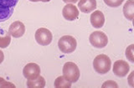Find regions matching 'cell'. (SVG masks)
<instances>
[{
  "instance_id": "1",
  "label": "cell",
  "mask_w": 134,
  "mask_h": 88,
  "mask_svg": "<svg viewBox=\"0 0 134 88\" xmlns=\"http://www.w3.org/2000/svg\"><path fill=\"white\" fill-rule=\"evenodd\" d=\"M93 67L96 72L98 74L104 75L109 72L111 67V60L107 54H99L96 56L93 60Z\"/></svg>"
},
{
  "instance_id": "2",
  "label": "cell",
  "mask_w": 134,
  "mask_h": 88,
  "mask_svg": "<svg viewBox=\"0 0 134 88\" xmlns=\"http://www.w3.org/2000/svg\"><path fill=\"white\" fill-rule=\"evenodd\" d=\"M19 0H0V22H4L12 16Z\"/></svg>"
},
{
  "instance_id": "3",
  "label": "cell",
  "mask_w": 134,
  "mask_h": 88,
  "mask_svg": "<svg viewBox=\"0 0 134 88\" xmlns=\"http://www.w3.org/2000/svg\"><path fill=\"white\" fill-rule=\"evenodd\" d=\"M63 76L66 80H68L71 83L76 82L80 78V72L79 67L74 62H66L63 66Z\"/></svg>"
},
{
  "instance_id": "4",
  "label": "cell",
  "mask_w": 134,
  "mask_h": 88,
  "mask_svg": "<svg viewBox=\"0 0 134 88\" xmlns=\"http://www.w3.org/2000/svg\"><path fill=\"white\" fill-rule=\"evenodd\" d=\"M58 47L62 53L70 54L74 52L77 47L76 40L71 35H64L59 40Z\"/></svg>"
},
{
  "instance_id": "5",
  "label": "cell",
  "mask_w": 134,
  "mask_h": 88,
  "mask_svg": "<svg viewBox=\"0 0 134 88\" xmlns=\"http://www.w3.org/2000/svg\"><path fill=\"white\" fill-rule=\"evenodd\" d=\"M89 41L93 47L102 49L107 45L108 38L106 34L102 31H94L90 35Z\"/></svg>"
},
{
  "instance_id": "6",
  "label": "cell",
  "mask_w": 134,
  "mask_h": 88,
  "mask_svg": "<svg viewBox=\"0 0 134 88\" xmlns=\"http://www.w3.org/2000/svg\"><path fill=\"white\" fill-rule=\"evenodd\" d=\"M35 38L36 42L39 45L42 46H46L49 45L52 42L53 35L52 33L49 29L45 28H40L36 30Z\"/></svg>"
},
{
  "instance_id": "7",
  "label": "cell",
  "mask_w": 134,
  "mask_h": 88,
  "mask_svg": "<svg viewBox=\"0 0 134 88\" xmlns=\"http://www.w3.org/2000/svg\"><path fill=\"white\" fill-rule=\"evenodd\" d=\"M23 75L27 80L36 79L40 75V67L36 63H29L24 67Z\"/></svg>"
},
{
  "instance_id": "8",
  "label": "cell",
  "mask_w": 134,
  "mask_h": 88,
  "mask_svg": "<svg viewBox=\"0 0 134 88\" xmlns=\"http://www.w3.org/2000/svg\"><path fill=\"white\" fill-rule=\"evenodd\" d=\"M129 70H130V66L128 65V63L122 60H116L112 67L113 73L118 77H124L126 75H127Z\"/></svg>"
},
{
  "instance_id": "9",
  "label": "cell",
  "mask_w": 134,
  "mask_h": 88,
  "mask_svg": "<svg viewBox=\"0 0 134 88\" xmlns=\"http://www.w3.org/2000/svg\"><path fill=\"white\" fill-rule=\"evenodd\" d=\"M79 10L76 6L73 3H67L62 9L63 17L68 21H74L79 16Z\"/></svg>"
},
{
  "instance_id": "10",
  "label": "cell",
  "mask_w": 134,
  "mask_h": 88,
  "mask_svg": "<svg viewBox=\"0 0 134 88\" xmlns=\"http://www.w3.org/2000/svg\"><path fill=\"white\" fill-rule=\"evenodd\" d=\"M8 33L14 38L22 37L25 33V26L21 21H14L8 28Z\"/></svg>"
},
{
  "instance_id": "11",
  "label": "cell",
  "mask_w": 134,
  "mask_h": 88,
  "mask_svg": "<svg viewBox=\"0 0 134 88\" xmlns=\"http://www.w3.org/2000/svg\"><path fill=\"white\" fill-rule=\"evenodd\" d=\"M96 0H79L78 8L84 14H90L96 8Z\"/></svg>"
},
{
  "instance_id": "12",
  "label": "cell",
  "mask_w": 134,
  "mask_h": 88,
  "mask_svg": "<svg viewBox=\"0 0 134 88\" xmlns=\"http://www.w3.org/2000/svg\"><path fill=\"white\" fill-rule=\"evenodd\" d=\"M91 24L96 29H100L103 27L105 24V16L103 13L100 10H96L91 14Z\"/></svg>"
},
{
  "instance_id": "13",
  "label": "cell",
  "mask_w": 134,
  "mask_h": 88,
  "mask_svg": "<svg viewBox=\"0 0 134 88\" xmlns=\"http://www.w3.org/2000/svg\"><path fill=\"white\" fill-rule=\"evenodd\" d=\"M122 11L125 18L132 21L134 18V0H127L124 4Z\"/></svg>"
},
{
  "instance_id": "14",
  "label": "cell",
  "mask_w": 134,
  "mask_h": 88,
  "mask_svg": "<svg viewBox=\"0 0 134 88\" xmlns=\"http://www.w3.org/2000/svg\"><path fill=\"white\" fill-rule=\"evenodd\" d=\"M10 42H11L10 34L5 30L0 29V48L2 49L7 48L10 45Z\"/></svg>"
},
{
  "instance_id": "15",
  "label": "cell",
  "mask_w": 134,
  "mask_h": 88,
  "mask_svg": "<svg viewBox=\"0 0 134 88\" xmlns=\"http://www.w3.org/2000/svg\"><path fill=\"white\" fill-rule=\"evenodd\" d=\"M27 86L28 87H40L43 88L45 86V80L43 76L37 77L34 80H28L27 81Z\"/></svg>"
},
{
  "instance_id": "16",
  "label": "cell",
  "mask_w": 134,
  "mask_h": 88,
  "mask_svg": "<svg viewBox=\"0 0 134 88\" xmlns=\"http://www.w3.org/2000/svg\"><path fill=\"white\" fill-rule=\"evenodd\" d=\"M71 83L70 81H69L68 80H66L63 75H60V76H58L55 81H54V87H64V88H69L71 87Z\"/></svg>"
},
{
  "instance_id": "17",
  "label": "cell",
  "mask_w": 134,
  "mask_h": 88,
  "mask_svg": "<svg viewBox=\"0 0 134 88\" xmlns=\"http://www.w3.org/2000/svg\"><path fill=\"white\" fill-rule=\"evenodd\" d=\"M134 50V45L132 44V45H130L127 49H126V52H125L126 57H127V60L132 63L134 62V57H133L134 50Z\"/></svg>"
},
{
  "instance_id": "18",
  "label": "cell",
  "mask_w": 134,
  "mask_h": 88,
  "mask_svg": "<svg viewBox=\"0 0 134 88\" xmlns=\"http://www.w3.org/2000/svg\"><path fill=\"white\" fill-rule=\"evenodd\" d=\"M103 1L109 7L117 8V7L121 6V4L124 2V0H103Z\"/></svg>"
},
{
  "instance_id": "19",
  "label": "cell",
  "mask_w": 134,
  "mask_h": 88,
  "mask_svg": "<svg viewBox=\"0 0 134 88\" xmlns=\"http://www.w3.org/2000/svg\"><path fill=\"white\" fill-rule=\"evenodd\" d=\"M0 87H15V85L9 81H5L3 78L0 77Z\"/></svg>"
},
{
  "instance_id": "20",
  "label": "cell",
  "mask_w": 134,
  "mask_h": 88,
  "mask_svg": "<svg viewBox=\"0 0 134 88\" xmlns=\"http://www.w3.org/2000/svg\"><path fill=\"white\" fill-rule=\"evenodd\" d=\"M102 87H118V85L114 81H107L102 84Z\"/></svg>"
},
{
  "instance_id": "21",
  "label": "cell",
  "mask_w": 134,
  "mask_h": 88,
  "mask_svg": "<svg viewBox=\"0 0 134 88\" xmlns=\"http://www.w3.org/2000/svg\"><path fill=\"white\" fill-rule=\"evenodd\" d=\"M133 76H134V71H132L131 74L129 75V76L127 78V81H128V84L130 86L133 87L134 86V80H133Z\"/></svg>"
},
{
  "instance_id": "22",
  "label": "cell",
  "mask_w": 134,
  "mask_h": 88,
  "mask_svg": "<svg viewBox=\"0 0 134 88\" xmlns=\"http://www.w3.org/2000/svg\"><path fill=\"white\" fill-rule=\"evenodd\" d=\"M63 2L65 3H73L75 4V3H77L79 0H62Z\"/></svg>"
},
{
  "instance_id": "23",
  "label": "cell",
  "mask_w": 134,
  "mask_h": 88,
  "mask_svg": "<svg viewBox=\"0 0 134 88\" xmlns=\"http://www.w3.org/2000/svg\"><path fill=\"white\" fill-rule=\"evenodd\" d=\"M3 60H4V54H3V52L0 50V64H2Z\"/></svg>"
},
{
  "instance_id": "24",
  "label": "cell",
  "mask_w": 134,
  "mask_h": 88,
  "mask_svg": "<svg viewBox=\"0 0 134 88\" xmlns=\"http://www.w3.org/2000/svg\"><path fill=\"white\" fill-rule=\"evenodd\" d=\"M38 1H40V2H43V3H48V2H49L50 0H38Z\"/></svg>"
},
{
  "instance_id": "25",
  "label": "cell",
  "mask_w": 134,
  "mask_h": 88,
  "mask_svg": "<svg viewBox=\"0 0 134 88\" xmlns=\"http://www.w3.org/2000/svg\"><path fill=\"white\" fill-rule=\"evenodd\" d=\"M29 1H31V2H39L38 0H29Z\"/></svg>"
}]
</instances>
